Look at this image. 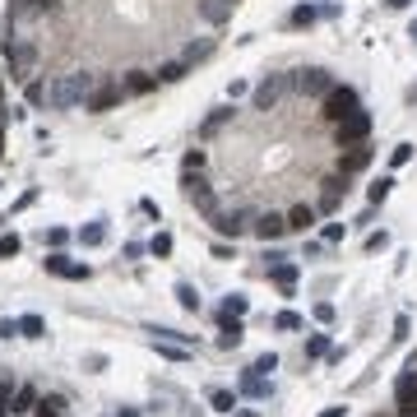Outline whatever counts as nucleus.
Returning <instances> with one entry per match:
<instances>
[{
	"instance_id": "nucleus-1",
	"label": "nucleus",
	"mask_w": 417,
	"mask_h": 417,
	"mask_svg": "<svg viewBox=\"0 0 417 417\" xmlns=\"http://www.w3.org/2000/svg\"><path fill=\"white\" fill-rule=\"evenodd\" d=\"M102 84V75H61V79H51L46 84V107L51 111H70V107H79V102H88V93Z\"/></svg>"
},
{
	"instance_id": "nucleus-2",
	"label": "nucleus",
	"mask_w": 417,
	"mask_h": 417,
	"mask_svg": "<svg viewBox=\"0 0 417 417\" xmlns=\"http://www.w3.org/2000/svg\"><path fill=\"white\" fill-rule=\"evenodd\" d=\"M352 111H357V88H348V84H334L330 93H325V98H320V116H325V121H334L339 125L343 116H352Z\"/></svg>"
},
{
	"instance_id": "nucleus-3",
	"label": "nucleus",
	"mask_w": 417,
	"mask_h": 417,
	"mask_svg": "<svg viewBox=\"0 0 417 417\" xmlns=\"http://www.w3.org/2000/svg\"><path fill=\"white\" fill-rule=\"evenodd\" d=\"M5 61H10V79L28 84V75H33V66H37V46H33V42H19V37H10V42H5Z\"/></svg>"
},
{
	"instance_id": "nucleus-4",
	"label": "nucleus",
	"mask_w": 417,
	"mask_h": 417,
	"mask_svg": "<svg viewBox=\"0 0 417 417\" xmlns=\"http://www.w3.org/2000/svg\"><path fill=\"white\" fill-rule=\"evenodd\" d=\"M394 413L417 417V357H408L404 375H399V385H394Z\"/></svg>"
},
{
	"instance_id": "nucleus-5",
	"label": "nucleus",
	"mask_w": 417,
	"mask_h": 417,
	"mask_svg": "<svg viewBox=\"0 0 417 417\" xmlns=\"http://www.w3.org/2000/svg\"><path fill=\"white\" fill-rule=\"evenodd\" d=\"M366 135H371V111H352V116H343L339 125H334V139H339V149H352V144H366Z\"/></svg>"
},
{
	"instance_id": "nucleus-6",
	"label": "nucleus",
	"mask_w": 417,
	"mask_h": 417,
	"mask_svg": "<svg viewBox=\"0 0 417 417\" xmlns=\"http://www.w3.org/2000/svg\"><path fill=\"white\" fill-rule=\"evenodd\" d=\"M181 195L199 208V213H218V199H213V186H208L199 172H186L181 176Z\"/></svg>"
},
{
	"instance_id": "nucleus-7",
	"label": "nucleus",
	"mask_w": 417,
	"mask_h": 417,
	"mask_svg": "<svg viewBox=\"0 0 417 417\" xmlns=\"http://www.w3.org/2000/svg\"><path fill=\"white\" fill-rule=\"evenodd\" d=\"M208 223H213V232H218V237H232V242H237V237H246V232L255 228V218H246L242 208H218V213H208Z\"/></svg>"
},
{
	"instance_id": "nucleus-8",
	"label": "nucleus",
	"mask_w": 417,
	"mask_h": 417,
	"mask_svg": "<svg viewBox=\"0 0 417 417\" xmlns=\"http://www.w3.org/2000/svg\"><path fill=\"white\" fill-rule=\"evenodd\" d=\"M306 98H325L334 88V79H330V70H320V66H311V70H297V79H292Z\"/></svg>"
},
{
	"instance_id": "nucleus-9",
	"label": "nucleus",
	"mask_w": 417,
	"mask_h": 417,
	"mask_svg": "<svg viewBox=\"0 0 417 417\" xmlns=\"http://www.w3.org/2000/svg\"><path fill=\"white\" fill-rule=\"evenodd\" d=\"M42 269H46V274H56V278H75V283H84V278L93 274L88 264H75L70 255H61V251H51V255H46V260H42Z\"/></svg>"
},
{
	"instance_id": "nucleus-10",
	"label": "nucleus",
	"mask_w": 417,
	"mask_h": 417,
	"mask_svg": "<svg viewBox=\"0 0 417 417\" xmlns=\"http://www.w3.org/2000/svg\"><path fill=\"white\" fill-rule=\"evenodd\" d=\"M121 98H125V88H121V84H107V79H102V84L93 88V93H88L84 111H111V107H116Z\"/></svg>"
},
{
	"instance_id": "nucleus-11",
	"label": "nucleus",
	"mask_w": 417,
	"mask_h": 417,
	"mask_svg": "<svg viewBox=\"0 0 417 417\" xmlns=\"http://www.w3.org/2000/svg\"><path fill=\"white\" fill-rule=\"evenodd\" d=\"M56 0H10V10H5V19L19 23V19H37V14H51Z\"/></svg>"
},
{
	"instance_id": "nucleus-12",
	"label": "nucleus",
	"mask_w": 417,
	"mask_h": 417,
	"mask_svg": "<svg viewBox=\"0 0 417 417\" xmlns=\"http://www.w3.org/2000/svg\"><path fill=\"white\" fill-rule=\"evenodd\" d=\"M251 232H255V237H260V242H278V237H283V232H287V213H260Z\"/></svg>"
},
{
	"instance_id": "nucleus-13",
	"label": "nucleus",
	"mask_w": 417,
	"mask_h": 417,
	"mask_svg": "<svg viewBox=\"0 0 417 417\" xmlns=\"http://www.w3.org/2000/svg\"><path fill=\"white\" fill-rule=\"evenodd\" d=\"M362 167H371V149H366V144H352V149H343V154H339V172L343 176L362 172Z\"/></svg>"
},
{
	"instance_id": "nucleus-14",
	"label": "nucleus",
	"mask_w": 417,
	"mask_h": 417,
	"mask_svg": "<svg viewBox=\"0 0 417 417\" xmlns=\"http://www.w3.org/2000/svg\"><path fill=\"white\" fill-rule=\"evenodd\" d=\"M278 93H283V79H278V75H269V79H264V84L251 93V102H255L260 111H269V107L278 102Z\"/></svg>"
},
{
	"instance_id": "nucleus-15",
	"label": "nucleus",
	"mask_w": 417,
	"mask_h": 417,
	"mask_svg": "<svg viewBox=\"0 0 417 417\" xmlns=\"http://www.w3.org/2000/svg\"><path fill=\"white\" fill-rule=\"evenodd\" d=\"M37 399H42V394H37L33 385H19V390H14V399H10V413H14V417L37 413Z\"/></svg>"
},
{
	"instance_id": "nucleus-16",
	"label": "nucleus",
	"mask_w": 417,
	"mask_h": 417,
	"mask_svg": "<svg viewBox=\"0 0 417 417\" xmlns=\"http://www.w3.org/2000/svg\"><path fill=\"white\" fill-rule=\"evenodd\" d=\"M316 213H320L316 204H297L292 213H287V232H306L311 223H316Z\"/></svg>"
},
{
	"instance_id": "nucleus-17",
	"label": "nucleus",
	"mask_w": 417,
	"mask_h": 417,
	"mask_svg": "<svg viewBox=\"0 0 417 417\" xmlns=\"http://www.w3.org/2000/svg\"><path fill=\"white\" fill-rule=\"evenodd\" d=\"M246 339V325H242V320H223V330H218V348H237V343H242Z\"/></svg>"
},
{
	"instance_id": "nucleus-18",
	"label": "nucleus",
	"mask_w": 417,
	"mask_h": 417,
	"mask_svg": "<svg viewBox=\"0 0 417 417\" xmlns=\"http://www.w3.org/2000/svg\"><path fill=\"white\" fill-rule=\"evenodd\" d=\"M269 274H274V283L283 287V292H292V283H297V264H292V260H278V264H269Z\"/></svg>"
},
{
	"instance_id": "nucleus-19",
	"label": "nucleus",
	"mask_w": 417,
	"mask_h": 417,
	"mask_svg": "<svg viewBox=\"0 0 417 417\" xmlns=\"http://www.w3.org/2000/svg\"><path fill=\"white\" fill-rule=\"evenodd\" d=\"M37 417H70V408H66L61 394H42L37 399Z\"/></svg>"
},
{
	"instance_id": "nucleus-20",
	"label": "nucleus",
	"mask_w": 417,
	"mask_h": 417,
	"mask_svg": "<svg viewBox=\"0 0 417 417\" xmlns=\"http://www.w3.org/2000/svg\"><path fill=\"white\" fill-rule=\"evenodd\" d=\"M149 334H154V339H163V343H181V348H190V343H195V334L167 330V325H149Z\"/></svg>"
},
{
	"instance_id": "nucleus-21",
	"label": "nucleus",
	"mask_w": 417,
	"mask_h": 417,
	"mask_svg": "<svg viewBox=\"0 0 417 417\" xmlns=\"http://www.w3.org/2000/svg\"><path fill=\"white\" fill-rule=\"evenodd\" d=\"M199 14H204L208 23H228L232 5H228V0H204V5H199Z\"/></svg>"
},
{
	"instance_id": "nucleus-22",
	"label": "nucleus",
	"mask_w": 417,
	"mask_h": 417,
	"mask_svg": "<svg viewBox=\"0 0 417 417\" xmlns=\"http://www.w3.org/2000/svg\"><path fill=\"white\" fill-rule=\"evenodd\" d=\"M19 334L23 339H46V320L42 316H19Z\"/></svg>"
},
{
	"instance_id": "nucleus-23",
	"label": "nucleus",
	"mask_w": 417,
	"mask_h": 417,
	"mask_svg": "<svg viewBox=\"0 0 417 417\" xmlns=\"http://www.w3.org/2000/svg\"><path fill=\"white\" fill-rule=\"evenodd\" d=\"M154 84H158L154 75H144V70H130V75H125V84H121V88H125V93H149V88H154Z\"/></svg>"
},
{
	"instance_id": "nucleus-24",
	"label": "nucleus",
	"mask_w": 417,
	"mask_h": 417,
	"mask_svg": "<svg viewBox=\"0 0 417 417\" xmlns=\"http://www.w3.org/2000/svg\"><path fill=\"white\" fill-rule=\"evenodd\" d=\"M208 404L218 408V413H237V394H232V390H218V385L208 390Z\"/></svg>"
},
{
	"instance_id": "nucleus-25",
	"label": "nucleus",
	"mask_w": 417,
	"mask_h": 417,
	"mask_svg": "<svg viewBox=\"0 0 417 417\" xmlns=\"http://www.w3.org/2000/svg\"><path fill=\"white\" fill-rule=\"evenodd\" d=\"M246 306H251V301H246L242 292H232L228 301H223V320H246Z\"/></svg>"
},
{
	"instance_id": "nucleus-26",
	"label": "nucleus",
	"mask_w": 417,
	"mask_h": 417,
	"mask_svg": "<svg viewBox=\"0 0 417 417\" xmlns=\"http://www.w3.org/2000/svg\"><path fill=\"white\" fill-rule=\"evenodd\" d=\"M186 61H167V66H158V84H176V79H186Z\"/></svg>"
},
{
	"instance_id": "nucleus-27",
	"label": "nucleus",
	"mask_w": 417,
	"mask_h": 417,
	"mask_svg": "<svg viewBox=\"0 0 417 417\" xmlns=\"http://www.w3.org/2000/svg\"><path fill=\"white\" fill-rule=\"evenodd\" d=\"M154 348H158V357H167V362H186V357H190V348H181V343H163V339H154Z\"/></svg>"
},
{
	"instance_id": "nucleus-28",
	"label": "nucleus",
	"mask_w": 417,
	"mask_h": 417,
	"mask_svg": "<svg viewBox=\"0 0 417 417\" xmlns=\"http://www.w3.org/2000/svg\"><path fill=\"white\" fill-rule=\"evenodd\" d=\"M79 242H84V246H102V242H107V223H88V228L79 232Z\"/></svg>"
},
{
	"instance_id": "nucleus-29",
	"label": "nucleus",
	"mask_w": 417,
	"mask_h": 417,
	"mask_svg": "<svg viewBox=\"0 0 417 417\" xmlns=\"http://www.w3.org/2000/svg\"><path fill=\"white\" fill-rule=\"evenodd\" d=\"M390 190H394V176H380V181L366 190V199H371V204H385V199H390Z\"/></svg>"
},
{
	"instance_id": "nucleus-30",
	"label": "nucleus",
	"mask_w": 417,
	"mask_h": 417,
	"mask_svg": "<svg viewBox=\"0 0 417 417\" xmlns=\"http://www.w3.org/2000/svg\"><path fill=\"white\" fill-rule=\"evenodd\" d=\"M176 301H181L186 311H199V292L190 283H176Z\"/></svg>"
},
{
	"instance_id": "nucleus-31",
	"label": "nucleus",
	"mask_w": 417,
	"mask_h": 417,
	"mask_svg": "<svg viewBox=\"0 0 417 417\" xmlns=\"http://www.w3.org/2000/svg\"><path fill=\"white\" fill-rule=\"evenodd\" d=\"M204 56H213V42H190L181 61H186V66H195V61H204Z\"/></svg>"
},
{
	"instance_id": "nucleus-32",
	"label": "nucleus",
	"mask_w": 417,
	"mask_h": 417,
	"mask_svg": "<svg viewBox=\"0 0 417 417\" xmlns=\"http://www.w3.org/2000/svg\"><path fill=\"white\" fill-rule=\"evenodd\" d=\"M223 121H232V107H213V111H208V121H204V135H213V130H218Z\"/></svg>"
},
{
	"instance_id": "nucleus-33",
	"label": "nucleus",
	"mask_w": 417,
	"mask_h": 417,
	"mask_svg": "<svg viewBox=\"0 0 417 417\" xmlns=\"http://www.w3.org/2000/svg\"><path fill=\"white\" fill-rule=\"evenodd\" d=\"M19 237H14V232H5V237H0V260H14V255H19Z\"/></svg>"
},
{
	"instance_id": "nucleus-34",
	"label": "nucleus",
	"mask_w": 417,
	"mask_h": 417,
	"mask_svg": "<svg viewBox=\"0 0 417 417\" xmlns=\"http://www.w3.org/2000/svg\"><path fill=\"white\" fill-rule=\"evenodd\" d=\"M274 330H301V316H297V311H278V316H274Z\"/></svg>"
},
{
	"instance_id": "nucleus-35",
	"label": "nucleus",
	"mask_w": 417,
	"mask_h": 417,
	"mask_svg": "<svg viewBox=\"0 0 417 417\" xmlns=\"http://www.w3.org/2000/svg\"><path fill=\"white\" fill-rule=\"evenodd\" d=\"M292 23H297V28H311V23H316V5H297Z\"/></svg>"
},
{
	"instance_id": "nucleus-36",
	"label": "nucleus",
	"mask_w": 417,
	"mask_h": 417,
	"mask_svg": "<svg viewBox=\"0 0 417 417\" xmlns=\"http://www.w3.org/2000/svg\"><path fill=\"white\" fill-rule=\"evenodd\" d=\"M149 251H154L158 260H167V255H172V237H167V232H158L154 242H149Z\"/></svg>"
},
{
	"instance_id": "nucleus-37",
	"label": "nucleus",
	"mask_w": 417,
	"mask_h": 417,
	"mask_svg": "<svg viewBox=\"0 0 417 417\" xmlns=\"http://www.w3.org/2000/svg\"><path fill=\"white\" fill-rule=\"evenodd\" d=\"M255 375H269V371H278V357L274 352H264V357H255V366H251Z\"/></svg>"
},
{
	"instance_id": "nucleus-38",
	"label": "nucleus",
	"mask_w": 417,
	"mask_h": 417,
	"mask_svg": "<svg viewBox=\"0 0 417 417\" xmlns=\"http://www.w3.org/2000/svg\"><path fill=\"white\" fill-rule=\"evenodd\" d=\"M306 352H311V357H330V339H325V334H316V339L306 343Z\"/></svg>"
},
{
	"instance_id": "nucleus-39",
	"label": "nucleus",
	"mask_w": 417,
	"mask_h": 417,
	"mask_svg": "<svg viewBox=\"0 0 417 417\" xmlns=\"http://www.w3.org/2000/svg\"><path fill=\"white\" fill-rule=\"evenodd\" d=\"M343 223H325V232H320V242H343Z\"/></svg>"
},
{
	"instance_id": "nucleus-40",
	"label": "nucleus",
	"mask_w": 417,
	"mask_h": 417,
	"mask_svg": "<svg viewBox=\"0 0 417 417\" xmlns=\"http://www.w3.org/2000/svg\"><path fill=\"white\" fill-rule=\"evenodd\" d=\"M390 163H394V167H404V163H413V144H399L394 154H390Z\"/></svg>"
},
{
	"instance_id": "nucleus-41",
	"label": "nucleus",
	"mask_w": 417,
	"mask_h": 417,
	"mask_svg": "<svg viewBox=\"0 0 417 417\" xmlns=\"http://www.w3.org/2000/svg\"><path fill=\"white\" fill-rule=\"evenodd\" d=\"M385 246H390V232H371L366 237V251H385Z\"/></svg>"
},
{
	"instance_id": "nucleus-42",
	"label": "nucleus",
	"mask_w": 417,
	"mask_h": 417,
	"mask_svg": "<svg viewBox=\"0 0 417 417\" xmlns=\"http://www.w3.org/2000/svg\"><path fill=\"white\" fill-rule=\"evenodd\" d=\"M19 334V320H10V316H0V339H14Z\"/></svg>"
},
{
	"instance_id": "nucleus-43",
	"label": "nucleus",
	"mask_w": 417,
	"mask_h": 417,
	"mask_svg": "<svg viewBox=\"0 0 417 417\" xmlns=\"http://www.w3.org/2000/svg\"><path fill=\"white\" fill-rule=\"evenodd\" d=\"M316 320H320V325H330V320H334V306H330V301H316Z\"/></svg>"
},
{
	"instance_id": "nucleus-44",
	"label": "nucleus",
	"mask_w": 417,
	"mask_h": 417,
	"mask_svg": "<svg viewBox=\"0 0 417 417\" xmlns=\"http://www.w3.org/2000/svg\"><path fill=\"white\" fill-rule=\"evenodd\" d=\"M28 102H33V107H42V102H46V88H42V84H28Z\"/></svg>"
},
{
	"instance_id": "nucleus-45",
	"label": "nucleus",
	"mask_w": 417,
	"mask_h": 417,
	"mask_svg": "<svg viewBox=\"0 0 417 417\" xmlns=\"http://www.w3.org/2000/svg\"><path fill=\"white\" fill-rule=\"evenodd\" d=\"M199 167H204V154H199V149H190V154H186V172H199Z\"/></svg>"
},
{
	"instance_id": "nucleus-46",
	"label": "nucleus",
	"mask_w": 417,
	"mask_h": 417,
	"mask_svg": "<svg viewBox=\"0 0 417 417\" xmlns=\"http://www.w3.org/2000/svg\"><path fill=\"white\" fill-rule=\"evenodd\" d=\"M46 242H51V246H66L70 232H66V228H51V232H46Z\"/></svg>"
},
{
	"instance_id": "nucleus-47",
	"label": "nucleus",
	"mask_w": 417,
	"mask_h": 417,
	"mask_svg": "<svg viewBox=\"0 0 417 417\" xmlns=\"http://www.w3.org/2000/svg\"><path fill=\"white\" fill-rule=\"evenodd\" d=\"M84 366H88V371H102V366H107V357H98V352H88V357H84Z\"/></svg>"
},
{
	"instance_id": "nucleus-48",
	"label": "nucleus",
	"mask_w": 417,
	"mask_h": 417,
	"mask_svg": "<svg viewBox=\"0 0 417 417\" xmlns=\"http://www.w3.org/2000/svg\"><path fill=\"white\" fill-rule=\"evenodd\" d=\"M343 413H348V408H343V404H334V408H325L320 417H343Z\"/></svg>"
},
{
	"instance_id": "nucleus-49",
	"label": "nucleus",
	"mask_w": 417,
	"mask_h": 417,
	"mask_svg": "<svg viewBox=\"0 0 417 417\" xmlns=\"http://www.w3.org/2000/svg\"><path fill=\"white\" fill-rule=\"evenodd\" d=\"M385 5H390V10H408V5H413V0H385Z\"/></svg>"
},
{
	"instance_id": "nucleus-50",
	"label": "nucleus",
	"mask_w": 417,
	"mask_h": 417,
	"mask_svg": "<svg viewBox=\"0 0 417 417\" xmlns=\"http://www.w3.org/2000/svg\"><path fill=\"white\" fill-rule=\"evenodd\" d=\"M116 417H139V413H135V408H121V413H116Z\"/></svg>"
},
{
	"instance_id": "nucleus-51",
	"label": "nucleus",
	"mask_w": 417,
	"mask_h": 417,
	"mask_svg": "<svg viewBox=\"0 0 417 417\" xmlns=\"http://www.w3.org/2000/svg\"><path fill=\"white\" fill-rule=\"evenodd\" d=\"M237 417H260V413H251V408H242V413H237Z\"/></svg>"
},
{
	"instance_id": "nucleus-52",
	"label": "nucleus",
	"mask_w": 417,
	"mask_h": 417,
	"mask_svg": "<svg viewBox=\"0 0 417 417\" xmlns=\"http://www.w3.org/2000/svg\"><path fill=\"white\" fill-rule=\"evenodd\" d=\"M0 158H5V130H0Z\"/></svg>"
},
{
	"instance_id": "nucleus-53",
	"label": "nucleus",
	"mask_w": 417,
	"mask_h": 417,
	"mask_svg": "<svg viewBox=\"0 0 417 417\" xmlns=\"http://www.w3.org/2000/svg\"><path fill=\"white\" fill-rule=\"evenodd\" d=\"M408 37H413V42H417V23H413V28H408Z\"/></svg>"
},
{
	"instance_id": "nucleus-54",
	"label": "nucleus",
	"mask_w": 417,
	"mask_h": 417,
	"mask_svg": "<svg viewBox=\"0 0 417 417\" xmlns=\"http://www.w3.org/2000/svg\"><path fill=\"white\" fill-rule=\"evenodd\" d=\"M5 413H10V408H5V404H0V417H5Z\"/></svg>"
},
{
	"instance_id": "nucleus-55",
	"label": "nucleus",
	"mask_w": 417,
	"mask_h": 417,
	"mask_svg": "<svg viewBox=\"0 0 417 417\" xmlns=\"http://www.w3.org/2000/svg\"><path fill=\"white\" fill-rule=\"evenodd\" d=\"M0 98H5V84H0Z\"/></svg>"
},
{
	"instance_id": "nucleus-56",
	"label": "nucleus",
	"mask_w": 417,
	"mask_h": 417,
	"mask_svg": "<svg viewBox=\"0 0 417 417\" xmlns=\"http://www.w3.org/2000/svg\"><path fill=\"white\" fill-rule=\"evenodd\" d=\"M228 5H237V0H228Z\"/></svg>"
},
{
	"instance_id": "nucleus-57",
	"label": "nucleus",
	"mask_w": 417,
	"mask_h": 417,
	"mask_svg": "<svg viewBox=\"0 0 417 417\" xmlns=\"http://www.w3.org/2000/svg\"><path fill=\"white\" fill-rule=\"evenodd\" d=\"M23 417H28V413H23Z\"/></svg>"
}]
</instances>
